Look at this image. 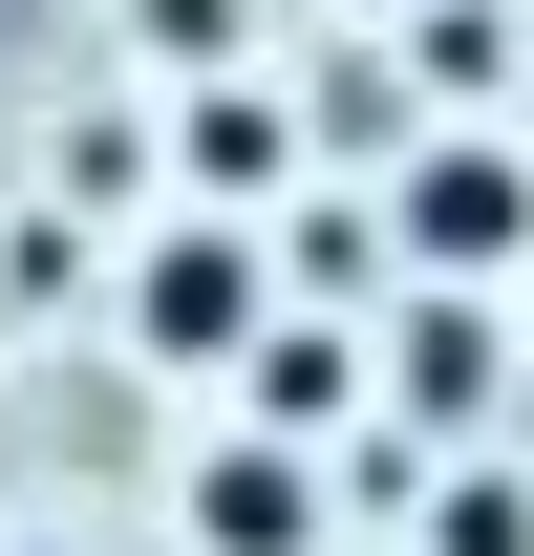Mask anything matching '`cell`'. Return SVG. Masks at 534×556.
<instances>
[{"label":"cell","instance_id":"obj_1","mask_svg":"<svg viewBox=\"0 0 534 556\" xmlns=\"http://www.w3.org/2000/svg\"><path fill=\"white\" fill-rule=\"evenodd\" d=\"M129 321H150V364H236V343H257V257H236V236H171Z\"/></svg>","mask_w":534,"mask_h":556},{"label":"cell","instance_id":"obj_2","mask_svg":"<svg viewBox=\"0 0 534 556\" xmlns=\"http://www.w3.org/2000/svg\"><path fill=\"white\" fill-rule=\"evenodd\" d=\"M300 535H321L300 450H214V471H193V556H300Z\"/></svg>","mask_w":534,"mask_h":556},{"label":"cell","instance_id":"obj_3","mask_svg":"<svg viewBox=\"0 0 534 556\" xmlns=\"http://www.w3.org/2000/svg\"><path fill=\"white\" fill-rule=\"evenodd\" d=\"M406 236H428V257H513V236H534L513 150H428V172H406Z\"/></svg>","mask_w":534,"mask_h":556},{"label":"cell","instance_id":"obj_4","mask_svg":"<svg viewBox=\"0 0 534 556\" xmlns=\"http://www.w3.org/2000/svg\"><path fill=\"white\" fill-rule=\"evenodd\" d=\"M428 556H534V492L513 471H449L428 492Z\"/></svg>","mask_w":534,"mask_h":556},{"label":"cell","instance_id":"obj_5","mask_svg":"<svg viewBox=\"0 0 534 556\" xmlns=\"http://www.w3.org/2000/svg\"><path fill=\"white\" fill-rule=\"evenodd\" d=\"M406 386H428V407H470V386H492V321H470V300H449V321H406Z\"/></svg>","mask_w":534,"mask_h":556},{"label":"cell","instance_id":"obj_6","mask_svg":"<svg viewBox=\"0 0 534 556\" xmlns=\"http://www.w3.org/2000/svg\"><path fill=\"white\" fill-rule=\"evenodd\" d=\"M193 172L214 193H278V108H193Z\"/></svg>","mask_w":534,"mask_h":556},{"label":"cell","instance_id":"obj_7","mask_svg":"<svg viewBox=\"0 0 534 556\" xmlns=\"http://www.w3.org/2000/svg\"><path fill=\"white\" fill-rule=\"evenodd\" d=\"M22 556H43V535H22Z\"/></svg>","mask_w":534,"mask_h":556}]
</instances>
